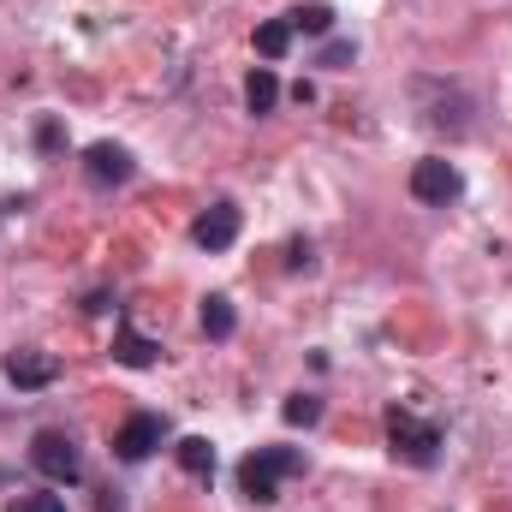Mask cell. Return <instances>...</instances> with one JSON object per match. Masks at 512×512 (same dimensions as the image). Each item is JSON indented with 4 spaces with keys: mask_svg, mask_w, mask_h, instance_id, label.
<instances>
[{
    "mask_svg": "<svg viewBox=\"0 0 512 512\" xmlns=\"http://www.w3.org/2000/svg\"><path fill=\"white\" fill-rule=\"evenodd\" d=\"M292 471H304V453H292V447H256V453L239 459V489H245V501L268 507V501H280V477H292Z\"/></svg>",
    "mask_w": 512,
    "mask_h": 512,
    "instance_id": "obj_1",
    "label": "cell"
},
{
    "mask_svg": "<svg viewBox=\"0 0 512 512\" xmlns=\"http://www.w3.org/2000/svg\"><path fill=\"white\" fill-rule=\"evenodd\" d=\"M387 441H393V459H405V465H417V471H429V465L441 459V429H435L429 417L405 411V405L387 411Z\"/></svg>",
    "mask_w": 512,
    "mask_h": 512,
    "instance_id": "obj_2",
    "label": "cell"
},
{
    "mask_svg": "<svg viewBox=\"0 0 512 512\" xmlns=\"http://www.w3.org/2000/svg\"><path fill=\"white\" fill-rule=\"evenodd\" d=\"M30 465L48 477V483H78L84 477V453H78V441L66 435V429H42L36 441H30Z\"/></svg>",
    "mask_w": 512,
    "mask_h": 512,
    "instance_id": "obj_3",
    "label": "cell"
},
{
    "mask_svg": "<svg viewBox=\"0 0 512 512\" xmlns=\"http://www.w3.org/2000/svg\"><path fill=\"white\" fill-rule=\"evenodd\" d=\"M161 441H167V417H155V411H131L126 423L114 429V453H120L126 465H143Z\"/></svg>",
    "mask_w": 512,
    "mask_h": 512,
    "instance_id": "obj_4",
    "label": "cell"
},
{
    "mask_svg": "<svg viewBox=\"0 0 512 512\" xmlns=\"http://www.w3.org/2000/svg\"><path fill=\"white\" fill-rule=\"evenodd\" d=\"M459 191H465V179H459V167H453V161L429 155V161H417V167H411V197H417V203H435V209H447Z\"/></svg>",
    "mask_w": 512,
    "mask_h": 512,
    "instance_id": "obj_5",
    "label": "cell"
},
{
    "mask_svg": "<svg viewBox=\"0 0 512 512\" xmlns=\"http://www.w3.org/2000/svg\"><path fill=\"white\" fill-rule=\"evenodd\" d=\"M6 382L18 387V393L54 387L60 382V358L54 352H36V346H18V352H6Z\"/></svg>",
    "mask_w": 512,
    "mask_h": 512,
    "instance_id": "obj_6",
    "label": "cell"
},
{
    "mask_svg": "<svg viewBox=\"0 0 512 512\" xmlns=\"http://www.w3.org/2000/svg\"><path fill=\"white\" fill-rule=\"evenodd\" d=\"M239 227H245L239 203H215L209 215H197V227H191V245H197V251H233Z\"/></svg>",
    "mask_w": 512,
    "mask_h": 512,
    "instance_id": "obj_7",
    "label": "cell"
},
{
    "mask_svg": "<svg viewBox=\"0 0 512 512\" xmlns=\"http://www.w3.org/2000/svg\"><path fill=\"white\" fill-rule=\"evenodd\" d=\"M131 167H137V161H131V149H120V143H90V155H84V179L102 185V191H108V185H126Z\"/></svg>",
    "mask_w": 512,
    "mask_h": 512,
    "instance_id": "obj_8",
    "label": "cell"
},
{
    "mask_svg": "<svg viewBox=\"0 0 512 512\" xmlns=\"http://www.w3.org/2000/svg\"><path fill=\"white\" fill-rule=\"evenodd\" d=\"M114 358H120L126 370H149V364L161 358V346H155V340H143L137 328H126V322H120V328H114Z\"/></svg>",
    "mask_w": 512,
    "mask_h": 512,
    "instance_id": "obj_9",
    "label": "cell"
},
{
    "mask_svg": "<svg viewBox=\"0 0 512 512\" xmlns=\"http://www.w3.org/2000/svg\"><path fill=\"white\" fill-rule=\"evenodd\" d=\"M233 328H239V310H233V298H203V334L209 340H233Z\"/></svg>",
    "mask_w": 512,
    "mask_h": 512,
    "instance_id": "obj_10",
    "label": "cell"
},
{
    "mask_svg": "<svg viewBox=\"0 0 512 512\" xmlns=\"http://www.w3.org/2000/svg\"><path fill=\"white\" fill-rule=\"evenodd\" d=\"M274 102H280V78L268 66H256L251 78H245V108L251 114H274Z\"/></svg>",
    "mask_w": 512,
    "mask_h": 512,
    "instance_id": "obj_11",
    "label": "cell"
},
{
    "mask_svg": "<svg viewBox=\"0 0 512 512\" xmlns=\"http://www.w3.org/2000/svg\"><path fill=\"white\" fill-rule=\"evenodd\" d=\"M286 48H292V24H286V18L256 24V54H262V60H280Z\"/></svg>",
    "mask_w": 512,
    "mask_h": 512,
    "instance_id": "obj_12",
    "label": "cell"
},
{
    "mask_svg": "<svg viewBox=\"0 0 512 512\" xmlns=\"http://www.w3.org/2000/svg\"><path fill=\"white\" fill-rule=\"evenodd\" d=\"M173 453H179V465H185L191 477H209V471H215V447H209L203 435H185V441H179Z\"/></svg>",
    "mask_w": 512,
    "mask_h": 512,
    "instance_id": "obj_13",
    "label": "cell"
},
{
    "mask_svg": "<svg viewBox=\"0 0 512 512\" xmlns=\"http://www.w3.org/2000/svg\"><path fill=\"white\" fill-rule=\"evenodd\" d=\"M286 24L304 30V36H328L334 30V6H298V12H286Z\"/></svg>",
    "mask_w": 512,
    "mask_h": 512,
    "instance_id": "obj_14",
    "label": "cell"
},
{
    "mask_svg": "<svg viewBox=\"0 0 512 512\" xmlns=\"http://www.w3.org/2000/svg\"><path fill=\"white\" fill-rule=\"evenodd\" d=\"M280 417H286V423H304V429H310V423L322 417V399H316V393H292V399L280 405Z\"/></svg>",
    "mask_w": 512,
    "mask_h": 512,
    "instance_id": "obj_15",
    "label": "cell"
},
{
    "mask_svg": "<svg viewBox=\"0 0 512 512\" xmlns=\"http://www.w3.org/2000/svg\"><path fill=\"white\" fill-rule=\"evenodd\" d=\"M6 512H66V495H12Z\"/></svg>",
    "mask_w": 512,
    "mask_h": 512,
    "instance_id": "obj_16",
    "label": "cell"
},
{
    "mask_svg": "<svg viewBox=\"0 0 512 512\" xmlns=\"http://www.w3.org/2000/svg\"><path fill=\"white\" fill-rule=\"evenodd\" d=\"M352 60H358V48H352L346 36H334V42L316 54V66H328V72H340V66H352Z\"/></svg>",
    "mask_w": 512,
    "mask_h": 512,
    "instance_id": "obj_17",
    "label": "cell"
},
{
    "mask_svg": "<svg viewBox=\"0 0 512 512\" xmlns=\"http://www.w3.org/2000/svg\"><path fill=\"white\" fill-rule=\"evenodd\" d=\"M310 262H316V245L310 239H292L286 245V268H310Z\"/></svg>",
    "mask_w": 512,
    "mask_h": 512,
    "instance_id": "obj_18",
    "label": "cell"
},
{
    "mask_svg": "<svg viewBox=\"0 0 512 512\" xmlns=\"http://www.w3.org/2000/svg\"><path fill=\"white\" fill-rule=\"evenodd\" d=\"M36 143H42V149H60V126H54V120H48V126L36 131Z\"/></svg>",
    "mask_w": 512,
    "mask_h": 512,
    "instance_id": "obj_19",
    "label": "cell"
}]
</instances>
